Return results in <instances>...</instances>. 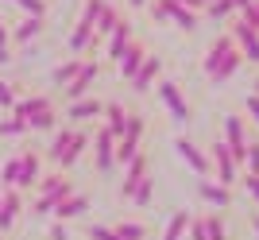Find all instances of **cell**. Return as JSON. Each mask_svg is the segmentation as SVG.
<instances>
[{
	"label": "cell",
	"instance_id": "obj_1",
	"mask_svg": "<svg viewBox=\"0 0 259 240\" xmlns=\"http://www.w3.org/2000/svg\"><path fill=\"white\" fill-rule=\"evenodd\" d=\"M240 66H244V55L236 51V43H232V35H228V31H221L213 43L205 47V55H201V74L209 77V86H225V82H232V77L240 74Z\"/></svg>",
	"mask_w": 259,
	"mask_h": 240
},
{
	"label": "cell",
	"instance_id": "obj_2",
	"mask_svg": "<svg viewBox=\"0 0 259 240\" xmlns=\"http://www.w3.org/2000/svg\"><path fill=\"white\" fill-rule=\"evenodd\" d=\"M77 186L74 178L66 175V171H51V175H43L39 182H35V202H31V217H47L62 197H70Z\"/></svg>",
	"mask_w": 259,
	"mask_h": 240
},
{
	"label": "cell",
	"instance_id": "obj_3",
	"mask_svg": "<svg viewBox=\"0 0 259 240\" xmlns=\"http://www.w3.org/2000/svg\"><path fill=\"white\" fill-rule=\"evenodd\" d=\"M147 12H151V20L170 23V27H178V31H186V35H194L197 23H201V12L186 8L178 0H147Z\"/></svg>",
	"mask_w": 259,
	"mask_h": 240
},
{
	"label": "cell",
	"instance_id": "obj_4",
	"mask_svg": "<svg viewBox=\"0 0 259 240\" xmlns=\"http://www.w3.org/2000/svg\"><path fill=\"white\" fill-rule=\"evenodd\" d=\"M143 136H147V116L140 109H132L124 132L116 136V167H124L136 151H143Z\"/></svg>",
	"mask_w": 259,
	"mask_h": 240
},
{
	"label": "cell",
	"instance_id": "obj_5",
	"mask_svg": "<svg viewBox=\"0 0 259 240\" xmlns=\"http://www.w3.org/2000/svg\"><path fill=\"white\" fill-rule=\"evenodd\" d=\"M155 93H159V101L166 105V112H170L174 124H182V128H186V124L194 120V105L186 101L182 86H178L174 77H159V82H155Z\"/></svg>",
	"mask_w": 259,
	"mask_h": 240
},
{
	"label": "cell",
	"instance_id": "obj_6",
	"mask_svg": "<svg viewBox=\"0 0 259 240\" xmlns=\"http://www.w3.org/2000/svg\"><path fill=\"white\" fill-rule=\"evenodd\" d=\"M205 155H209V167H213L217 182L232 190V186L240 182V163H236V155L228 151V143H225V140H213V143H209V151H205Z\"/></svg>",
	"mask_w": 259,
	"mask_h": 240
},
{
	"label": "cell",
	"instance_id": "obj_7",
	"mask_svg": "<svg viewBox=\"0 0 259 240\" xmlns=\"http://www.w3.org/2000/svg\"><path fill=\"white\" fill-rule=\"evenodd\" d=\"M89 147H93V167H97V175L112 178L116 175V136L101 124V128L93 132V143H89Z\"/></svg>",
	"mask_w": 259,
	"mask_h": 240
},
{
	"label": "cell",
	"instance_id": "obj_8",
	"mask_svg": "<svg viewBox=\"0 0 259 240\" xmlns=\"http://www.w3.org/2000/svg\"><path fill=\"white\" fill-rule=\"evenodd\" d=\"M101 70H105V62H101V58H85V62H81V70H77V77L70 82V86H62V101H66V105H70V101L89 97V93H93V86H97V77H101Z\"/></svg>",
	"mask_w": 259,
	"mask_h": 240
},
{
	"label": "cell",
	"instance_id": "obj_9",
	"mask_svg": "<svg viewBox=\"0 0 259 240\" xmlns=\"http://www.w3.org/2000/svg\"><path fill=\"white\" fill-rule=\"evenodd\" d=\"M221 140L228 143V151L236 155L240 171H244V151H248V124H244V116H240V112H225V116H221Z\"/></svg>",
	"mask_w": 259,
	"mask_h": 240
},
{
	"label": "cell",
	"instance_id": "obj_10",
	"mask_svg": "<svg viewBox=\"0 0 259 240\" xmlns=\"http://www.w3.org/2000/svg\"><path fill=\"white\" fill-rule=\"evenodd\" d=\"M174 155H178V159H182V163L190 167L197 178H209V175H213V167H209V155L201 151V147H197L190 136H174Z\"/></svg>",
	"mask_w": 259,
	"mask_h": 240
},
{
	"label": "cell",
	"instance_id": "obj_11",
	"mask_svg": "<svg viewBox=\"0 0 259 240\" xmlns=\"http://www.w3.org/2000/svg\"><path fill=\"white\" fill-rule=\"evenodd\" d=\"M147 55H151V47L143 43L140 35H132V43L124 47V51H120V58L112 62V66H116V77H120V82H132V74L143 66V58H147Z\"/></svg>",
	"mask_w": 259,
	"mask_h": 240
},
{
	"label": "cell",
	"instance_id": "obj_12",
	"mask_svg": "<svg viewBox=\"0 0 259 240\" xmlns=\"http://www.w3.org/2000/svg\"><path fill=\"white\" fill-rule=\"evenodd\" d=\"M162 70H166L162 55H155V51H151V55L143 58V66L136 70V74H132V82H128V86H132V93H136V97H143V93H151V89H155V82L162 77Z\"/></svg>",
	"mask_w": 259,
	"mask_h": 240
},
{
	"label": "cell",
	"instance_id": "obj_13",
	"mask_svg": "<svg viewBox=\"0 0 259 240\" xmlns=\"http://www.w3.org/2000/svg\"><path fill=\"white\" fill-rule=\"evenodd\" d=\"M101 109H105V101L101 97H81V101H70L66 105V124H74V128H85V124H93V120H101Z\"/></svg>",
	"mask_w": 259,
	"mask_h": 240
},
{
	"label": "cell",
	"instance_id": "obj_14",
	"mask_svg": "<svg viewBox=\"0 0 259 240\" xmlns=\"http://www.w3.org/2000/svg\"><path fill=\"white\" fill-rule=\"evenodd\" d=\"M228 35H232L236 51L244 55V62H255V66H259V31H251L248 23H240L236 16H232V23H228Z\"/></svg>",
	"mask_w": 259,
	"mask_h": 240
},
{
	"label": "cell",
	"instance_id": "obj_15",
	"mask_svg": "<svg viewBox=\"0 0 259 240\" xmlns=\"http://www.w3.org/2000/svg\"><path fill=\"white\" fill-rule=\"evenodd\" d=\"M143 175H151V155L147 151H136L124 163V178H120V202H128L132 197V190H136V182H140Z\"/></svg>",
	"mask_w": 259,
	"mask_h": 240
},
{
	"label": "cell",
	"instance_id": "obj_16",
	"mask_svg": "<svg viewBox=\"0 0 259 240\" xmlns=\"http://www.w3.org/2000/svg\"><path fill=\"white\" fill-rule=\"evenodd\" d=\"M39 178H43V151H20V178H16V190L27 194V190H35Z\"/></svg>",
	"mask_w": 259,
	"mask_h": 240
},
{
	"label": "cell",
	"instance_id": "obj_17",
	"mask_svg": "<svg viewBox=\"0 0 259 240\" xmlns=\"http://www.w3.org/2000/svg\"><path fill=\"white\" fill-rule=\"evenodd\" d=\"M47 109H58V105H54V93H31V97H16L12 116H20L23 124H27L31 116H39V112H47Z\"/></svg>",
	"mask_w": 259,
	"mask_h": 240
},
{
	"label": "cell",
	"instance_id": "obj_18",
	"mask_svg": "<svg viewBox=\"0 0 259 240\" xmlns=\"http://www.w3.org/2000/svg\"><path fill=\"white\" fill-rule=\"evenodd\" d=\"M89 143H93V132H89V128H77L74 140H70V147H66V151L54 159V171H70V167H74L77 159L89 151Z\"/></svg>",
	"mask_w": 259,
	"mask_h": 240
},
{
	"label": "cell",
	"instance_id": "obj_19",
	"mask_svg": "<svg viewBox=\"0 0 259 240\" xmlns=\"http://www.w3.org/2000/svg\"><path fill=\"white\" fill-rule=\"evenodd\" d=\"M132 35H136V23H132L128 16H124V20H120L116 27H112V35L105 39V62H116V58H120V51H124V47L132 43Z\"/></svg>",
	"mask_w": 259,
	"mask_h": 240
},
{
	"label": "cell",
	"instance_id": "obj_20",
	"mask_svg": "<svg viewBox=\"0 0 259 240\" xmlns=\"http://www.w3.org/2000/svg\"><path fill=\"white\" fill-rule=\"evenodd\" d=\"M197 194H201V202L213 206V209H232V202H236V194H232L228 186L213 182V178H201V182H197Z\"/></svg>",
	"mask_w": 259,
	"mask_h": 240
},
{
	"label": "cell",
	"instance_id": "obj_21",
	"mask_svg": "<svg viewBox=\"0 0 259 240\" xmlns=\"http://www.w3.org/2000/svg\"><path fill=\"white\" fill-rule=\"evenodd\" d=\"M85 209H89V194L74 190V194L62 197V202H58L51 213H54V221H77V217H85Z\"/></svg>",
	"mask_w": 259,
	"mask_h": 240
},
{
	"label": "cell",
	"instance_id": "obj_22",
	"mask_svg": "<svg viewBox=\"0 0 259 240\" xmlns=\"http://www.w3.org/2000/svg\"><path fill=\"white\" fill-rule=\"evenodd\" d=\"M20 213H23V194L20 190H0V232H8Z\"/></svg>",
	"mask_w": 259,
	"mask_h": 240
},
{
	"label": "cell",
	"instance_id": "obj_23",
	"mask_svg": "<svg viewBox=\"0 0 259 240\" xmlns=\"http://www.w3.org/2000/svg\"><path fill=\"white\" fill-rule=\"evenodd\" d=\"M43 31H47V20H35V16H27V20H20L16 27H8V43L23 47V43H31V39H39Z\"/></svg>",
	"mask_w": 259,
	"mask_h": 240
},
{
	"label": "cell",
	"instance_id": "obj_24",
	"mask_svg": "<svg viewBox=\"0 0 259 240\" xmlns=\"http://www.w3.org/2000/svg\"><path fill=\"white\" fill-rule=\"evenodd\" d=\"M66 47H70V55L74 58H85L93 47H97V35H93V27H85V23H74V31H70V39H66Z\"/></svg>",
	"mask_w": 259,
	"mask_h": 240
},
{
	"label": "cell",
	"instance_id": "obj_25",
	"mask_svg": "<svg viewBox=\"0 0 259 240\" xmlns=\"http://www.w3.org/2000/svg\"><path fill=\"white\" fill-rule=\"evenodd\" d=\"M128 112H132V109H128L120 97L105 101V109H101V116H105V128L112 132V136H120V132H124V124H128Z\"/></svg>",
	"mask_w": 259,
	"mask_h": 240
},
{
	"label": "cell",
	"instance_id": "obj_26",
	"mask_svg": "<svg viewBox=\"0 0 259 240\" xmlns=\"http://www.w3.org/2000/svg\"><path fill=\"white\" fill-rule=\"evenodd\" d=\"M74 124H62V128H54V136H51V147H47L43 151V159L47 163H54V159H58V155L66 151V147H70V140H74Z\"/></svg>",
	"mask_w": 259,
	"mask_h": 240
},
{
	"label": "cell",
	"instance_id": "obj_27",
	"mask_svg": "<svg viewBox=\"0 0 259 240\" xmlns=\"http://www.w3.org/2000/svg\"><path fill=\"white\" fill-rule=\"evenodd\" d=\"M81 62H85V58H66V62H58V66L51 70V86H54V89L70 86V82L77 77V70H81Z\"/></svg>",
	"mask_w": 259,
	"mask_h": 240
},
{
	"label": "cell",
	"instance_id": "obj_28",
	"mask_svg": "<svg viewBox=\"0 0 259 240\" xmlns=\"http://www.w3.org/2000/svg\"><path fill=\"white\" fill-rule=\"evenodd\" d=\"M120 20H124V12H120L116 4H112V0H108V8L101 12V20L93 23V35H97V43H101V39H108V35H112V27H116Z\"/></svg>",
	"mask_w": 259,
	"mask_h": 240
},
{
	"label": "cell",
	"instance_id": "obj_29",
	"mask_svg": "<svg viewBox=\"0 0 259 240\" xmlns=\"http://www.w3.org/2000/svg\"><path fill=\"white\" fill-rule=\"evenodd\" d=\"M132 206H140V209H147L155 202V175H143L140 182H136V190H132V197H128Z\"/></svg>",
	"mask_w": 259,
	"mask_h": 240
},
{
	"label": "cell",
	"instance_id": "obj_30",
	"mask_svg": "<svg viewBox=\"0 0 259 240\" xmlns=\"http://www.w3.org/2000/svg\"><path fill=\"white\" fill-rule=\"evenodd\" d=\"M186 225H190V209H174L170 221H166V229H162V240H182Z\"/></svg>",
	"mask_w": 259,
	"mask_h": 240
},
{
	"label": "cell",
	"instance_id": "obj_31",
	"mask_svg": "<svg viewBox=\"0 0 259 240\" xmlns=\"http://www.w3.org/2000/svg\"><path fill=\"white\" fill-rule=\"evenodd\" d=\"M112 232H116V240H147V225L143 221H116Z\"/></svg>",
	"mask_w": 259,
	"mask_h": 240
},
{
	"label": "cell",
	"instance_id": "obj_32",
	"mask_svg": "<svg viewBox=\"0 0 259 240\" xmlns=\"http://www.w3.org/2000/svg\"><path fill=\"white\" fill-rule=\"evenodd\" d=\"M108 8V0H81V12H77V23H85V27H93V23L101 20V12Z\"/></svg>",
	"mask_w": 259,
	"mask_h": 240
},
{
	"label": "cell",
	"instance_id": "obj_33",
	"mask_svg": "<svg viewBox=\"0 0 259 240\" xmlns=\"http://www.w3.org/2000/svg\"><path fill=\"white\" fill-rule=\"evenodd\" d=\"M201 221H205V240H228V225L221 213H201Z\"/></svg>",
	"mask_w": 259,
	"mask_h": 240
},
{
	"label": "cell",
	"instance_id": "obj_34",
	"mask_svg": "<svg viewBox=\"0 0 259 240\" xmlns=\"http://www.w3.org/2000/svg\"><path fill=\"white\" fill-rule=\"evenodd\" d=\"M209 16V20L213 23H221V20H232V16H236V8H232V0H209L205 8H201Z\"/></svg>",
	"mask_w": 259,
	"mask_h": 240
},
{
	"label": "cell",
	"instance_id": "obj_35",
	"mask_svg": "<svg viewBox=\"0 0 259 240\" xmlns=\"http://www.w3.org/2000/svg\"><path fill=\"white\" fill-rule=\"evenodd\" d=\"M54 128H58V109H47L27 120V132H54Z\"/></svg>",
	"mask_w": 259,
	"mask_h": 240
},
{
	"label": "cell",
	"instance_id": "obj_36",
	"mask_svg": "<svg viewBox=\"0 0 259 240\" xmlns=\"http://www.w3.org/2000/svg\"><path fill=\"white\" fill-rule=\"evenodd\" d=\"M16 178H20V155H12L8 163L0 167V190H16Z\"/></svg>",
	"mask_w": 259,
	"mask_h": 240
},
{
	"label": "cell",
	"instance_id": "obj_37",
	"mask_svg": "<svg viewBox=\"0 0 259 240\" xmlns=\"http://www.w3.org/2000/svg\"><path fill=\"white\" fill-rule=\"evenodd\" d=\"M8 4L23 8L27 16H35V20H47V12H51V4H47V0H8Z\"/></svg>",
	"mask_w": 259,
	"mask_h": 240
},
{
	"label": "cell",
	"instance_id": "obj_38",
	"mask_svg": "<svg viewBox=\"0 0 259 240\" xmlns=\"http://www.w3.org/2000/svg\"><path fill=\"white\" fill-rule=\"evenodd\" d=\"M244 175H259V140H248V151H244Z\"/></svg>",
	"mask_w": 259,
	"mask_h": 240
},
{
	"label": "cell",
	"instance_id": "obj_39",
	"mask_svg": "<svg viewBox=\"0 0 259 240\" xmlns=\"http://www.w3.org/2000/svg\"><path fill=\"white\" fill-rule=\"evenodd\" d=\"M27 132V124H23L20 116H8V120H0V136L4 140H12V136H23Z\"/></svg>",
	"mask_w": 259,
	"mask_h": 240
},
{
	"label": "cell",
	"instance_id": "obj_40",
	"mask_svg": "<svg viewBox=\"0 0 259 240\" xmlns=\"http://www.w3.org/2000/svg\"><path fill=\"white\" fill-rule=\"evenodd\" d=\"M16 97H20V93H16V82H4V77H0V109H12Z\"/></svg>",
	"mask_w": 259,
	"mask_h": 240
},
{
	"label": "cell",
	"instance_id": "obj_41",
	"mask_svg": "<svg viewBox=\"0 0 259 240\" xmlns=\"http://www.w3.org/2000/svg\"><path fill=\"white\" fill-rule=\"evenodd\" d=\"M240 186H244V194L259 206V175H244V171H240Z\"/></svg>",
	"mask_w": 259,
	"mask_h": 240
},
{
	"label": "cell",
	"instance_id": "obj_42",
	"mask_svg": "<svg viewBox=\"0 0 259 240\" xmlns=\"http://www.w3.org/2000/svg\"><path fill=\"white\" fill-rule=\"evenodd\" d=\"M47 240H70V229H66V221H54L51 229H47Z\"/></svg>",
	"mask_w": 259,
	"mask_h": 240
},
{
	"label": "cell",
	"instance_id": "obj_43",
	"mask_svg": "<svg viewBox=\"0 0 259 240\" xmlns=\"http://www.w3.org/2000/svg\"><path fill=\"white\" fill-rule=\"evenodd\" d=\"M186 229H190V240H205V221H201V217H190Z\"/></svg>",
	"mask_w": 259,
	"mask_h": 240
},
{
	"label": "cell",
	"instance_id": "obj_44",
	"mask_svg": "<svg viewBox=\"0 0 259 240\" xmlns=\"http://www.w3.org/2000/svg\"><path fill=\"white\" fill-rule=\"evenodd\" d=\"M178 4H186V8H194V12H201L209 4V0H178Z\"/></svg>",
	"mask_w": 259,
	"mask_h": 240
},
{
	"label": "cell",
	"instance_id": "obj_45",
	"mask_svg": "<svg viewBox=\"0 0 259 240\" xmlns=\"http://www.w3.org/2000/svg\"><path fill=\"white\" fill-rule=\"evenodd\" d=\"M0 47H8V23L0 20Z\"/></svg>",
	"mask_w": 259,
	"mask_h": 240
},
{
	"label": "cell",
	"instance_id": "obj_46",
	"mask_svg": "<svg viewBox=\"0 0 259 240\" xmlns=\"http://www.w3.org/2000/svg\"><path fill=\"white\" fill-rule=\"evenodd\" d=\"M12 62V51H8V47H0V66H8Z\"/></svg>",
	"mask_w": 259,
	"mask_h": 240
},
{
	"label": "cell",
	"instance_id": "obj_47",
	"mask_svg": "<svg viewBox=\"0 0 259 240\" xmlns=\"http://www.w3.org/2000/svg\"><path fill=\"white\" fill-rule=\"evenodd\" d=\"M128 8H136V12H140V8H147V0H128Z\"/></svg>",
	"mask_w": 259,
	"mask_h": 240
},
{
	"label": "cell",
	"instance_id": "obj_48",
	"mask_svg": "<svg viewBox=\"0 0 259 240\" xmlns=\"http://www.w3.org/2000/svg\"><path fill=\"white\" fill-rule=\"evenodd\" d=\"M248 4H251V0H232V8H236V12H244Z\"/></svg>",
	"mask_w": 259,
	"mask_h": 240
},
{
	"label": "cell",
	"instance_id": "obj_49",
	"mask_svg": "<svg viewBox=\"0 0 259 240\" xmlns=\"http://www.w3.org/2000/svg\"><path fill=\"white\" fill-rule=\"evenodd\" d=\"M251 229H255V240H259V213L251 217Z\"/></svg>",
	"mask_w": 259,
	"mask_h": 240
},
{
	"label": "cell",
	"instance_id": "obj_50",
	"mask_svg": "<svg viewBox=\"0 0 259 240\" xmlns=\"http://www.w3.org/2000/svg\"><path fill=\"white\" fill-rule=\"evenodd\" d=\"M251 86H255V89H251V93H259V74H255V82H251Z\"/></svg>",
	"mask_w": 259,
	"mask_h": 240
},
{
	"label": "cell",
	"instance_id": "obj_51",
	"mask_svg": "<svg viewBox=\"0 0 259 240\" xmlns=\"http://www.w3.org/2000/svg\"><path fill=\"white\" fill-rule=\"evenodd\" d=\"M255 12H259V0H255Z\"/></svg>",
	"mask_w": 259,
	"mask_h": 240
}]
</instances>
